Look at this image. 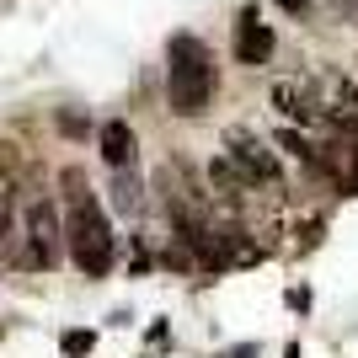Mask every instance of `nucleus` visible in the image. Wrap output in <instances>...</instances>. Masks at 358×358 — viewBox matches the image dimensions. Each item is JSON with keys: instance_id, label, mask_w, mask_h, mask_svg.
I'll return each mask as SVG.
<instances>
[{"instance_id": "obj_1", "label": "nucleus", "mask_w": 358, "mask_h": 358, "mask_svg": "<svg viewBox=\"0 0 358 358\" xmlns=\"http://www.w3.org/2000/svg\"><path fill=\"white\" fill-rule=\"evenodd\" d=\"M64 187H70V214H64V241H70V257L86 278H102L113 268V224H107L102 203L91 198L86 177L80 171H64Z\"/></svg>"}, {"instance_id": "obj_2", "label": "nucleus", "mask_w": 358, "mask_h": 358, "mask_svg": "<svg viewBox=\"0 0 358 358\" xmlns=\"http://www.w3.org/2000/svg\"><path fill=\"white\" fill-rule=\"evenodd\" d=\"M166 54H171V64H166V102H171V113H182V118H203L209 102H214V86H220L214 54L198 43L193 32H177Z\"/></svg>"}, {"instance_id": "obj_3", "label": "nucleus", "mask_w": 358, "mask_h": 358, "mask_svg": "<svg viewBox=\"0 0 358 358\" xmlns=\"http://www.w3.org/2000/svg\"><path fill=\"white\" fill-rule=\"evenodd\" d=\"M27 262L32 268H54L59 262V246H64V220H59V209L48 203V198H38L27 209Z\"/></svg>"}, {"instance_id": "obj_4", "label": "nucleus", "mask_w": 358, "mask_h": 358, "mask_svg": "<svg viewBox=\"0 0 358 358\" xmlns=\"http://www.w3.org/2000/svg\"><path fill=\"white\" fill-rule=\"evenodd\" d=\"M230 155H236V166L246 171V182H252V187H268V182H278V161H273V150H268V145H257L252 134L230 129Z\"/></svg>"}, {"instance_id": "obj_5", "label": "nucleus", "mask_w": 358, "mask_h": 358, "mask_svg": "<svg viewBox=\"0 0 358 358\" xmlns=\"http://www.w3.org/2000/svg\"><path fill=\"white\" fill-rule=\"evenodd\" d=\"M321 118H327L331 129H343V134H358V86L348 80V75H331V91H327V102H321Z\"/></svg>"}, {"instance_id": "obj_6", "label": "nucleus", "mask_w": 358, "mask_h": 358, "mask_svg": "<svg viewBox=\"0 0 358 358\" xmlns=\"http://www.w3.org/2000/svg\"><path fill=\"white\" fill-rule=\"evenodd\" d=\"M230 54H236V64H246V70L268 64V59H273V32H268V22L246 16V22L236 27V43H230Z\"/></svg>"}, {"instance_id": "obj_7", "label": "nucleus", "mask_w": 358, "mask_h": 358, "mask_svg": "<svg viewBox=\"0 0 358 358\" xmlns=\"http://www.w3.org/2000/svg\"><path fill=\"white\" fill-rule=\"evenodd\" d=\"M96 145H102V161L113 166V171H123V166L134 161V129H129L123 118L102 123V134H96Z\"/></svg>"}, {"instance_id": "obj_8", "label": "nucleus", "mask_w": 358, "mask_h": 358, "mask_svg": "<svg viewBox=\"0 0 358 358\" xmlns=\"http://www.w3.org/2000/svg\"><path fill=\"white\" fill-rule=\"evenodd\" d=\"M59 348H64V358H86L91 348H96V331H64Z\"/></svg>"}, {"instance_id": "obj_9", "label": "nucleus", "mask_w": 358, "mask_h": 358, "mask_svg": "<svg viewBox=\"0 0 358 358\" xmlns=\"http://www.w3.org/2000/svg\"><path fill=\"white\" fill-rule=\"evenodd\" d=\"M273 6H284L289 16H305V11H310V0H273Z\"/></svg>"}, {"instance_id": "obj_10", "label": "nucleus", "mask_w": 358, "mask_h": 358, "mask_svg": "<svg viewBox=\"0 0 358 358\" xmlns=\"http://www.w3.org/2000/svg\"><path fill=\"white\" fill-rule=\"evenodd\" d=\"M59 129H64V134H86V123L75 118V113H64V118H59Z\"/></svg>"}, {"instance_id": "obj_11", "label": "nucleus", "mask_w": 358, "mask_h": 358, "mask_svg": "<svg viewBox=\"0 0 358 358\" xmlns=\"http://www.w3.org/2000/svg\"><path fill=\"white\" fill-rule=\"evenodd\" d=\"M11 230V203H6V193H0V236Z\"/></svg>"}]
</instances>
